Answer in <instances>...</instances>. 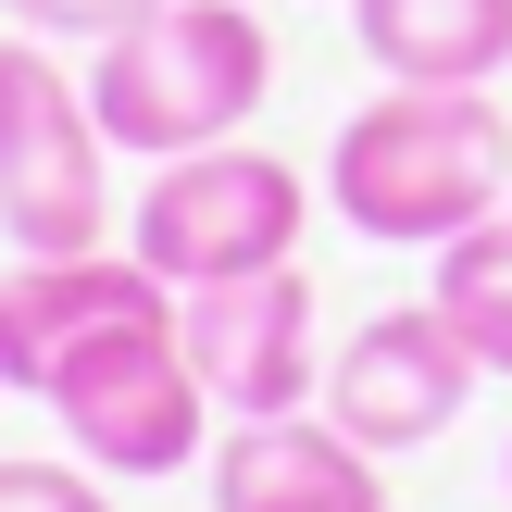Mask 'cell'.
<instances>
[{
    "mask_svg": "<svg viewBox=\"0 0 512 512\" xmlns=\"http://www.w3.org/2000/svg\"><path fill=\"white\" fill-rule=\"evenodd\" d=\"M175 338H188V363H200V388H213L225 425H275V413H313V400H325L313 275H300V263L188 288V300H175Z\"/></svg>",
    "mask_w": 512,
    "mask_h": 512,
    "instance_id": "obj_6",
    "label": "cell"
},
{
    "mask_svg": "<svg viewBox=\"0 0 512 512\" xmlns=\"http://www.w3.org/2000/svg\"><path fill=\"white\" fill-rule=\"evenodd\" d=\"M213 512H388V475L325 413H275L213 438Z\"/></svg>",
    "mask_w": 512,
    "mask_h": 512,
    "instance_id": "obj_9",
    "label": "cell"
},
{
    "mask_svg": "<svg viewBox=\"0 0 512 512\" xmlns=\"http://www.w3.org/2000/svg\"><path fill=\"white\" fill-rule=\"evenodd\" d=\"M275 88V38L250 0H163L150 25L88 50V113L113 150L138 163H175V150H213L263 113Z\"/></svg>",
    "mask_w": 512,
    "mask_h": 512,
    "instance_id": "obj_2",
    "label": "cell"
},
{
    "mask_svg": "<svg viewBox=\"0 0 512 512\" xmlns=\"http://www.w3.org/2000/svg\"><path fill=\"white\" fill-rule=\"evenodd\" d=\"M0 238L13 250H100L113 238V138L88 113V75L50 38H0Z\"/></svg>",
    "mask_w": 512,
    "mask_h": 512,
    "instance_id": "obj_4",
    "label": "cell"
},
{
    "mask_svg": "<svg viewBox=\"0 0 512 512\" xmlns=\"http://www.w3.org/2000/svg\"><path fill=\"white\" fill-rule=\"evenodd\" d=\"M0 13H13L25 25V38H50V50H100V38H125V25H150V13H163V0H0Z\"/></svg>",
    "mask_w": 512,
    "mask_h": 512,
    "instance_id": "obj_12",
    "label": "cell"
},
{
    "mask_svg": "<svg viewBox=\"0 0 512 512\" xmlns=\"http://www.w3.org/2000/svg\"><path fill=\"white\" fill-rule=\"evenodd\" d=\"M138 313H175V288L138 250H25L0 275V388L38 400L100 325H138Z\"/></svg>",
    "mask_w": 512,
    "mask_h": 512,
    "instance_id": "obj_8",
    "label": "cell"
},
{
    "mask_svg": "<svg viewBox=\"0 0 512 512\" xmlns=\"http://www.w3.org/2000/svg\"><path fill=\"white\" fill-rule=\"evenodd\" d=\"M500 488H512V450H500Z\"/></svg>",
    "mask_w": 512,
    "mask_h": 512,
    "instance_id": "obj_14",
    "label": "cell"
},
{
    "mask_svg": "<svg viewBox=\"0 0 512 512\" xmlns=\"http://www.w3.org/2000/svg\"><path fill=\"white\" fill-rule=\"evenodd\" d=\"M0 512H113L88 463H0Z\"/></svg>",
    "mask_w": 512,
    "mask_h": 512,
    "instance_id": "obj_13",
    "label": "cell"
},
{
    "mask_svg": "<svg viewBox=\"0 0 512 512\" xmlns=\"http://www.w3.org/2000/svg\"><path fill=\"white\" fill-rule=\"evenodd\" d=\"M300 225H313V175L288 150H250V138H213V150H175L150 163L138 188V250L175 300L188 288H225V275H263V263H300Z\"/></svg>",
    "mask_w": 512,
    "mask_h": 512,
    "instance_id": "obj_3",
    "label": "cell"
},
{
    "mask_svg": "<svg viewBox=\"0 0 512 512\" xmlns=\"http://www.w3.org/2000/svg\"><path fill=\"white\" fill-rule=\"evenodd\" d=\"M350 38L388 88H500L512 0H350Z\"/></svg>",
    "mask_w": 512,
    "mask_h": 512,
    "instance_id": "obj_10",
    "label": "cell"
},
{
    "mask_svg": "<svg viewBox=\"0 0 512 512\" xmlns=\"http://www.w3.org/2000/svg\"><path fill=\"white\" fill-rule=\"evenodd\" d=\"M50 425L75 438L88 475H188L213 450V388H200L175 313H138V325H100L63 375H50Z\"/></svg>",
    "mask_w": 512,
    "mask_h": 512,
    "instance_id": "obj_5",
    "label": "cell"
},
{
    "mask_svg": "<svg viewBox=\"0 0 512 512\" xmlns=\"http://www.w3.org/2000/svg\"><path fill=\"white\" fill-rule=\"evenodd\" d=\"M325 200L375 250H450L512 213V113L500 88H375L325 150Z\"/></svg>",
    "mask_w": 512,
    "mask_h": 512,
    "instance_id": "obj_1",
    "label": "cell"
},
{
    "mask_svg": "<svg viewBox=\"0 0 512 512\" xmlns=\"http://www.w3.org/2000/svg\"><path fill=\"white\" fill-rule=\"evenodd\" d=\"M475 375L488 363L463 350V325H450L438 300H400V313H363L338 338V363H325V425L363 438L375 463H400V450H425V438L463 425Z\"/></svg>",
    "mask_w": 512,
    "mask_h": 512,
    "instance_id": "obj_7",
    "label": "cell"
},
{
    "mask_svg": "<svg viewBox=\"0 0 512 512\" xmlns=\"http://www.w3.org/2000/svg\"><path fill=\"white\" fill-rule=\"evenodd\" d=\"M0 25H13V13H0Z\"/></svg>",
    "mask_w": 512,
    "mask_h": 512,
    "instance_id": "obj_15",
    "label": "cell"
},
{
    "mask_svg": "<svg viewBox=\"0 0 512 512\" xmlns=\"http://www.w3.org/2000/svg\"><path fill=\"white\" fill-rule=\"evenodd\" d=\"M438 300L450 325H463V350L488 375H512V213H488V225H463V238L438 250Z\"/></svg>",
    "mask_w": 512,
    "mask_h": 512,
    "instance_id": "obj_11",
    "label": "cell"
}]
</instances>
